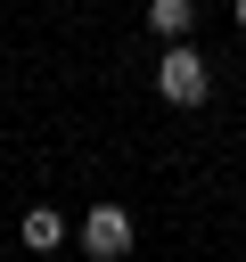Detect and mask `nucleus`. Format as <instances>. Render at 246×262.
I'll return each instance as SVG.
<instances>
[{
  "label": "nucleus",
  "instance_id": "obj_1",
  "mask_svg": "<svg viewBox=\"0 0 246 262\" xmlns=\"http://www.w3.org/2000/svg\"><path fill=\"white\" fill-rule=\"evenodd\" d=\"M156 98H164V106H205V98H213V66H205L189 41H164V57H156Z\"/></svg>",
  "mask_w": 246,
  "mask_h": 262
},
{
  "label": "nucleus",
  "instance_id": "obj_2",
  "mask_svg": "<svg viewBox=\"0 0 246 262\" xmlns=\"http://www.w3.org/2000/svg\"><path fill=\"white\" fill-rule=\"evenodd\" d=\"M82 254L90 262H123L131 254V213L123 205H90L82 213Z\"/></svg>",
  "mask_w": 246,
  "mask_h": 262
},
{
  "label": "nucleus",
  "instance_id": "obj_3",
  "mask_svg": "<svg viewBox=\"0 0 246 262\" xmlns=\"http://www.w3.org/2000/svg\"><path fill=\"white\" fill-rule=\"evenodd\" d=\"M16 237H25V254H57V246H66V213H57V205H25Z\"/></svg>",
  "mask_w": 246,
  "mask_h": 262
},
{
  "label": "nucleus",
  "instance_id": "obj_4",
  "mask_svg": "<svg viewBox=\"0 0 246 262\" xmlns=\"http://www.w3.org/2000/svg\"><path fill=\"white\" fill-rule=\"evenodd\" d=\"M189 25H197V0H148V33L189 41Z\"/></svg>",
  "mask_w": 246,
  "mask_h": 262
},
{
  "label": "nucleus",
  "instance_id": "obj_5",
  "mask_svg": "<svg viewBox=\"0 0 246 262\" xmlns=\"http://www.w3.org/2000/svg\"><path fill=\"white\" fill-rule=\"evenodd\" d=\"M230 16H238V33H246V0H230Z\"/></svg>",
  "mask_w": 246,
  "mask_h": 262
}]
</instances>
